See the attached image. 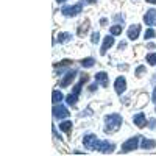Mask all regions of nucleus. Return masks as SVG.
I'll return each instance as SVG.
<instances>
[{
    "instance_id": "nucleus-3",
    "label": "nucleus",
    "mask_w": 156,
    "mask_h": 156,
    "mask_svg": "<svg viewBox=\"0 0 156 156\" xmlns=\"http://www.w3.org/2000/svg\"><path fill=\"white\" fill-rule=\"evenodd\" d=\"M98 144H100V140L97 139L95 134L92 133H89L83 137V145L87 148V150H98Z\"/></svg>"
},
{
    "instance_id": "nucleus-5",
    "label": "nucleus",
    "mask_w": 156,
    "mask_h": 156,
    "mask_svg": "<svg viewBox=\"0 0 156 156\" xmlns=\"http://www.w3.org/2000/svg\"><path fill=\"white\" fill-rule=\"evenodd\" d=\"M53 117L55 119H66V117H69V109L66 106L59 105V103H56L55 108H53Z\"/></svg>"
},
{
    "instance_id": "nucleus-4",
    "label": "nucleus",
    "mask_w": 156,
    "mask_h": 156,
    "mask_svg": "<svg viewBox=\"0 0 156 156\" xmlns=\"http://www.w3.org/2000/svg\"><path fill=\"white\" fill-rule=\"evenodd\" d=\"M139 140H140V139H139L137 136H134V137H131V139L125 140V144L122 145V151H123V153H128V151H133V150H136L137 147H140Z\"/></svg>"
},
{
    "instance_id": "nucleus-6",
    "label": "nucleus",
    "mask_w": 156,
    "mask_h": 156,
    "mask_svg": "<svg viewBox=\"0 0 156 156\" xmlns=\"http://www.w3.org/2000/svg\"><path fill=\"white\" fill-rule=\"evenodd\" d=\"M114 89H115L117 94H123L125 92V90H126V80H125V76H117L115 78Z\"/></svg>"
},
{
    "instance_id": "nucleus-25",
    "label": "nucleus",
    "mask_w": 156,
    "mask_h": 156,
    "mask_svg": "<svg viewBox=\"0 0 156 156\" xmlns=\"http://www.w3.org/2000/svg\"><path fill=\"white\" fill-rule=\"evenodd\" d=\"M98 39H100V33L98 31H94L92 34H90V42H92V44H97Z\"/></svg>"
},
{
    "instance_id": "nucleus-28",
    "label": "nucleus",
    "mask_w": 156,
    "mask_h": 156,
    "mask_svg": "<svg viewBox=\"0 0 156 156\" xmlns=\"http://www.w3.org/2000/svg\"><path fill=\"white\" fill-rule=\"evenodd\" d=\"M148 126H150L151 129H154V128H156V119H151V120H150V125H148Z\"/></svg>"
},
{
    "instance_id": "nucleus-15",
    "label": "nucleus",
    "mask_w": 156,
    "mask_h": 156,
    "mask_svg": "<svg viewBox=\"0 0 156 156\" xmlns=\"http://www.w3.org/2000/svg\"><path fill=\"white\" fill-rule=\"evenodd\" d=\"M140 147L144 148V150H151V148L156 147V140L147 139V137H142V139H140Z\"/></svg>"
},
{
    "instance_id": "nucleus-23",
    "label": "nucleus",
    "mask_w": 156,
    "mask_h": 156,
    "mask_svg": "<svg viewBox=\"0 0 156 156\" xmlns=\"http://www.w3.org/2000/svg\"><path fill=\"white\" fill-rule=\"evenodd\" d=\"M109 31H111L112 36H119L122 33V25H114V27L109 28Z\"/></svg>"
},
{
    "instance_id": "nucleus-8",
    "label": "nucleus",
    "mask_w": 156,
    "mask_h": 156,
    "mask_svg": "<svg viewBox=\"0 0 156 156\" xmlns=\"http://www.w3.org/2000/svg\"><path fill=\"white\" fill-rule=\"evenodd\" d=\"M126 34H128V37L131 39V41H136V39L139 37V34H140V25H137V23H134V25H129V27H128V31H126Z\"/></svg>"
},
{
    "instance_id": "nucleus-30",
    "label": "nucleus",
    "mask_w": 156,
    "mask_h": 156,
    "mask_svg": "<svg viewBox=\"0 0 156 156\" xmlns=\"http://www.w3.org/2000/svg\"><path fill=\"white\" fill-rule=\"evenodd\" d=\"M147 3H153V5H156V0H145Z\"/></svg>"
},
{
    "instance_id": "nucleus-26",
    "label": "nucleus",
    "mask_w": 156,
    "mask_h": 156,
    "mask_svg": "<svg viewBox=\"0 0 156 156\" xmlns=\"http://www.w3.org/2000/svg\"><path fill=\"white\" fill-rule=\"evenodd\" d=\"M142 73H145V67H144V66H137V69H136V75L140 76Z\"/></svg>"
},
{
    "instance_id": "nucleus-2",
    "label": "nucleus",
    "mask_w": 156,
    "mask_h": 156,
    "mask_svg": "<svg viewBox=\"0 0 156 156\" xmlns=\"http://www.w3.org/2000/svg\"><path fill=\"white\" fill-rule=\"evenodd\" d=\"M83 5H84V2L83 0H80L78 3H75V5H70V6H62V9H61V12H62V16H69V17H73V16H76V14H80L81 12V9H83Z\"/></svg>"
},
{
    "instance_id": "nucleus-21",
    "label": "nucleus",
    "mask_w": 156,
    "mask_h": 156,
    "mask_svg": "<svg viewBox=\"0 0 156 156\" xmlns=\"http://www.w3.org/2000/svg\"><path fill=\"white\" fill-rule=\"evenodd\" d=\"M61 100H62V92L61 90H53V105H56V103H61Z\"/></svg>"
},
{
    "instance_id": "nucleus-9",
    "label": "nucleus",
    "mask_w": 156,
    "mask_h": 156,
    "mask_svg": "<svg viewBox=\"0 0 156 156\" xmlns=\"http://www.w3.org/2000/svg\"><path fill=\"white\" fill-rule=\"evenodd\" d=\"M114 144L109 140H100V144H98V151L101 153H112L114 151Z\"/></svg>"
},
{
    "instance_id": "nucleus-29",
    "label": "nucleus",
    "mask_w": 156,
    "mask_h": 156,
    "mask_svg": "<svg viewBox=\"0 0 156 156\" xmlns=\"http://www.w3.org/2000/svg\"><path fill=\"white\" fill-rule=\"evenodd\" d=\"M153 101L156 103V87H154V90H153Z\"/></svg>"
},
{
    "instance_id": "nucleus-17",
    "label": "nucleus",
    "mask_w": 156,
    "mask_h": 156,
    "mask_svg": "<svg viewBox=\"0 0 156 156\" xmlns=\"http://www.w3.org/2000/svg\"><path fill=\"white\" fill-rule=\"evenodd\" d=\"M89 25H90V22H89V20H84L83 25L78 28V36H80V37L86 36V33H87V30H89Z\"/></svg>"
},
{
    "instance_id": "nucleus-19",
    "label": "nucleus",
    "mask_w": 156,
    "mask_h": 156,
    "mask_svg": "<svg viewBox=\"0 0 156 156\" xmlns=\"http://www.w3.org/2000/svg\"><path fill=\"white\" fill-rule=\"evenodd\" d=\"M70 39H72V34H69V33H59L58 42H59V44H64L66 41H70Z\"/></svg>"
},
{
    "instance_id": "nucleus-32",
    "label": "nucleus",
    "mask_w": 156,
    "mask_h": 156,
    "mask_svg": "<svg viewBox=\"0 0 156 156\" xmlns=\"http://www.w3.org/2000/svg\"><path fill=\"white\" fill-rule=\"evenodd\" d=\"M89 2H94V0H89Z\"/></svg>"
},
{
    "instance_id": "nucleus-27",
    "label": "nucleus",
    "mask_w": 156,
    "mask_h": 156,
    "mask_svg": "<svg viewBox=\"0 0 156 156\" xmlns=\"http://www.w3.org/2000/svg\"><path fill=\"white\" fill-rule=\"evenodd\" d=\"M97 87H98V84H97V83H94V84H90V86H89V90H90V92H95Z\"/></svg>"
},
{
    "instance_id": "nucleus-10",
    "label": "nucleus",
    "mask_w": 156,
    "mask_h": 156,
    "mask_svg": "<svg viewBox=\"0 0 156 156\" xmlns=\"http://www.w3.org/2000/svg\"><path fill=\"white\" fill-rule=\"evenodd\" d=\"M78 75V72L73 69V70H70V72H67L66 75H64V78L61 80V87H67L72 81H73V78Z\"/></svg>"
},
{
    "instance_id": "nucleus-24",
    "label": "nucleus",
    "mask_w": 156,
    "mask_h": 156,
    "mask_svg": "<svg viewBox=\"0 0 156 156\" xmlns=\"http://www.w3.org/2000/svg\"><path fill=\"white\" fill-rule=\"evenodd\" d=\"M156 36V31L153 30V28H148V30H145V33H144V37L145 39H151V37H154Z\"/></svg>"
},
{
    "instance_id": "nucleus-1",
    "label": "nucleus",
    "mask_w": 156,
    "mask_h": 156,
    "mask_svg": "<svg viewBox=\"0 0 156 156\" xmlns=\"http://www.w3.org/2000/svg\"><path fill=\"white\" fill-rule=\"evenodd\" d=\"M122 122H123V119L120 114H108L105 117V133L106 134L115 133L122 126Z\"/></svg>"
},
{
    "instance_id": "nucleus-7",
    "label": "nucleus",
    "mask_w": 156,
    "mask_h": 156,
    "mask_svg": "<svg viewBox=\"0 0 156 156\" xmlns=\"http://www.w3.org/2000/svg\"><path fill=\"white\" fill-rule=\"evenodd\" d=\"M112 45H114V37H112V34H111V36H105V39H103V44H101V47H100V53H101V55H106V51H108Z\"/></svg>"
},
{
    "instance_id": "nucleus-16",
    "label": "nucleus",
    "mask_w": 156,
    "mask_h": 156,
    "mask_svg": "<svg viewBox=\"0 0 156 156\" xmlns=\"http://www.w3.org/2000/svg\"><path fill=\"white\" fill-rule=\"evenodd\" d=\"M59 129H61L62 133L69 134V133H70V129H72V122H70V120H64V122H61V123H59Z\"/></svg>"
},
{
    "instance_id": "nucleus-13",
    "label": "nucleus",
    "mask_w": 156,
    "mask_h": 156,
    "mask_svg": "<svg viewBox=\"0 0 156 156\" xmlns=\"http://www.w3.org/2000/svg\"><path fill=\"white\" fill-rule=\"evenodd\" d=\"M70 64H72V61H70V59H64V61H61V62L55 64V72H56V75H61L62 72H66V70L69 69Z\"/></svg>"
},
{
    "instance_id": "nucleus-31",
    "label": "nucleus",
    "mask_w": 156,
    "mask_h": 156,
    "mask_svg": "<svg viewBox=\"0 0 156 156\" xmlns=\"http://www.w3.org/2000/svg\"><path fill=\"white\" fill-rule=\"evenodd\" d=\"M56 2H58V3H64V2H66V0H56Z\"/></svg>"
},
{
    "instance_id": "nucleus-12",
    "label": "nucleus",
    "mask_w": 156,
    "mask_h": 156,
    "mask_svg": "<svg viewBox=\"0 0 156 156\" xmlns=\"http://www.w3.org/2000/svg\"><path fill=\"white\" fill-rule=\"evenodd\" d=\"M144 22L148 25V27H151V25L156 23V9H148L145 14H144Z\"/></svg>"
},
{
    "instance_id": "nucleus-18",
    "label": "nucleus",
    "mask_w": 156,
    "mask_h": 156,
    "mask_svg": "<svg viewBox=\"0 0 156 156\" xmlns=\"http://www.w3.org/2000/svg\"><path fill=\"white\" fill-rule=\"evenodd\" d=\"M94 64H95V59H94V58H84V59H81V66H83L84 69L92 67Z\"/></svg>"
},
{
    "instance_id": "nucleus-22",
    "label": "nucleus",
    "mask_w": 156,
    "mask_h": 156,
    "mask_svg": "<svg viewBox=\"0 0 156 156\" xmlns=\"http://www.w3.org/2000/svg\"><path fill=\"white\" fill-rule=\"evenodd\" d=\"M147 62L150 66H156V51H151V53L147 55Z\"/></svg>"
},
{
    "instance_id": "nucleus-14",
    "label": "nucleus",
    "mask_w": 156,
    "mask_h": 156,
    "mask_svg": "<svg viewBox=\"0 0 156 156\" xmlns=\"http://www.w3.org/2000/svg\"><path fill=\"white\" fill-rule=\"evenodd\" d=\"M95 81L101 86H108V73L106 72H97L95 73Z\"/></svg>"
},
{
    "instance_id": "nucleus-20",
    "label": "nucleus",
    "mask_w": 156,
    "mask_h": 156,
    "mask_svg": "<svg viewBox=\"0 0 156 156\" xmlns=\"http://www.w3.org/2000/svg\"><path fill=\"white\" fill-rule=\"evenodd\" d=\"M66 101H67V105H75V103L78 101V95L76 94H73V92H70L69 95H67V98H66Z\"/></svg>"
},
{
    "instance_id": "nucleus-11",
    "label": "nucleus",
    "mask_w": 156,
    "mask_h": 156,
    "mask_svg": "<svg viewBox=\"0 0 156 156\" xmlns=\"http://www.w3.org/2000/svg\"><path fill=\"white\" fill-rule=\"evenodd\" d=\"M133 122H134V125H136V126L144 128V126L147 125V117H145V114H144V112H137V114H134V115H133Z\"/></svg>"
}]
</instances>
